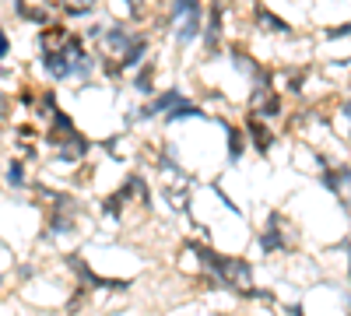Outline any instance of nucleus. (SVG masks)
Returning a JSON list of instances; mask_svg holds the SVG:
<instances>
[{
	"label": "nucleus",
	"mask_w": 351,
	"mask_h": 316,
	"mask_svg": "<svg viewBox=\"0 0 351 316\" xmlns=\"http://www.w3.org/2000/svg\"><path fill=\"white\" fill-rule=\"evenodd\" d=\"M246 130H250V137H253L256 151L267 155V148L274 145V137H271V130H267V127H263V117H256V112H253V117L246 120Z\"/></svg>",
	"instance_id": "f03ea898"
},
{
	"label": "nucleus",
	"mask_w": 351,
	"mask_h": 316,
	"mask_svg": "<svg viewBox=\"0 0 351 316\" xmlns=\"http://www.w3.org/2000/svg\"><path fill=\"white\" fill-rule=\"evenodd\" d=\"M204 42H208V49H218L221 42V4H211L208 25H204Z\"/></svg>",
	"instance_id": "423d86ee"
},
{
	"label": "nucleus",
	"mask_w": 351,
	"mask_h": 316,
	"mask_svg": "<svg viewBox=\"0 0 351 316\" xmlns=\"http://www.w3.org/2000/svg\"><path fill=\"white\" fill-rule=\"evenodd\" d=\"M88 141L81 137V134H74V130H67V137H64V148H60V158H67V162H77V158H84L88 155Z\"/></svg>",
	"instance_id": "20e7f679"
},
{
	"label": "nucleus",
	"mask_w": 351,
	"mask_h": 316,
	"mask_svg": "<svg viewBox=\"0 0 351 316\" xmlns=\"http://www.w3.org/2000/svg\"><path fill=\"white\" fill-rule=\"evenodd\" d=\"M256 21L263 25V28H274V36H291V25L288 21H281L274 11H267V8H256Z\"/></svg>",
	"instance_id": "9d476101"
},
{
	"label": "nucleus",
	"mask_w": 351,
	"mask_h": 316,
	"mask_svg": "<svg viewBox=\"0 0 351 316\" xmlns=\"http://www.w3.org/2000/svg\"><path fill=\"white\" fill-rule=\"evenodd\" d=\"M344 36H351V21L348 25H337V28H330V32H327V39H344Z\"/></svg>",
	"instance_id": "dca6fc26"
},
{
	"label": "nucleus",
	"mask_w": 351,
	"mask_h": 316,
	"mask_svg": "<svg viewBox=\"0 0 351 316\" xmlns=\"http://www.w3.org/2000/svg\"><path fill=\"white\" fill-rule=\"evenodd\" d=\"M180 99H183V88H165V92H162V95H158V99H155L148 109H144V117H148V120H152V117H162V112H169V109H172L176 102H180Z\"/></svg>",
	"instance_id": "39448f33"
},
{
	"label": "nucleus",
	"mask_w": 351,
	"mask_h": 316,
	"mask_svg": "<svg viewBox=\"0 0 351 316\" xmlns=\"http://www.w3.org/2000/svg\"><path fill=\"white\" fill-rule=\"evenodd\" d=\"M8 53H11V39H8L4 28H0V60H8Z\"/></svg>",
	"instance_id": "f3484780"
},
{
	"label": "nucleus",
	"mask_w": 351,
	"mask_h": 316,
	"mask_svg": "<svg viewBox=\"0 0 351 316\" xmlns=\"http://www.w3.org/2000/svg\"><path fill=\"white\" fill-rule=\"evenodd\" d=\"M4 109H8V102H4V95H0V120H4Z\"/></svg>",
	"instance_id": "a211bd4d"
},
{
	"label": "nucleus",
	"mask_w": 351,
	"mask_h": 316,
	"mask_svg": "<svg viewBox=\"0 0 351 316\" xmlns=\"http://www.w3.org/2000/svg\"><path fill=\"white\" fill-rule=\"evenodd\" d=\"M204 117V109L200 106H193V102H186V99H180L169 112H165V120L169 123H183V120H200Z\"/></svg>",
	"instance_id": "0eeeda50"
},
{
	"label": "nucleus",
	"mask_w": 351,
	"mask_h": 316,
	"mask_svg": "<svg viewBox=\"0 0 351 316\" xmlns=\"http://www.w3.org/2000/svg\"><path fill=\"white\" fill-rule=\"evenodd\" d=\"M152 77H155V64H144L141 71H137V77H134V88L141 92V95H152L155 88H152Z\"/></svg>",
	"instance_id": "ddd939ff"
},
{
	"label": "nucleus",
	"mask_w": 351,
	"mask_h": 316,
	"mask_svg": "<svg viewBox=\"0 0 351 316\" xmlns=\"http://www.w3.org/2000/svg\"><path fill=\"white\" fill-rule=\"evenodd\" d=\"M278 215H271V221H267V228H263V236H260V246H263V253H274V250H281L285 246V239H281V228H278Z\"/></svg>",
	"instance_id": "6e6552de"
},
{
	"label": "nucleus",
	"mask_w": 351,
	"mask_h": 316,
	"mask_svg": "<svg viewBox=\"0 0 351 316\" xmlns=\"http://www.w3.org/2000/svg\"><path fill=\"white\" fill-rule=\"evenodd\" d=\"M102 39H106V46H109V49L123 53V49H127V46H130L137 36H134V32H127V28H120V25H116V28H109V32H102Z\"/></svg>",
	"instance_id": "1a4fd4ad"
},
{
	"label": "nucleus",
	"mask_w": 351,
	"mask_h": 316,
	"mask_svg": "<svg viewBox=\"0 0 351 316\" xmlns=\"http://www.w3.org/2000/svg\"><path fill=\"white\" fill-rule=\"evenodd\" d=\"M200 36V14H190V18H183L180 21V28H176V42H193Z\"/></svg>",
	"instance_id": "9b49d317"
},
{
	"label": "nucleus",
	"mask_w": 351,
	"mask_h": 316,
	"mask_svg": "<svg viewBox=\"0 0 351 316\" xmlns=\"http://www.w3.org/2000/svg\"><path fill=\"white\" fill-rule=\"evenodd\" d=\"M8 183L11 186H25V165L21 162H11L8 165Z\"/></svg>",
	"instance_id": "2eb2a0df"
},
{
	"label": "nucleus",
	"mask_w": 351,
	"mask_h": 316,
	"mask_svg": "<svg viewBox=\"0 0 351 316\" xmlns=\"http://www.w3.org/2000/svg\"><path fill=\"white\" fill-rule=\"evenodd\" d=\"M190 14H200V0H176V4H172V18L176 21H183Z\"/></svg>",
	"instance_id": "4468645a"
},
{
	"label": "nucleus",
	"mask_w": 351,
	"mask_h": 316,
	"mask_svg": "<svg viewBox=\"0 0 351 316\" xmlns=\"http://www.w3.org/2000/svg\"><path fill=\"white\" fill-rule=\"evenodd\" d=\"M43 71L49 77H71V60L64 49H43Z\"/></svg>",
	"instance_id": "f257e3e1"
},
{
	"label": "nucleus",
	"mask_w": 351,
	"mask_h": 316,
	"mask_svg": "<svg viewBox=\"0 0 351 316\" xmlns=\"http://www.w3.org/2000/svg\"><path fill=\"white\" fill-rule=\"evenodd\" d=\"M246 151V134L228 127V162H239V155Z\"/></svg>",
	"instance_id": "f8f14e48"
},
{
	"label": "nucleus",
	"mask_w": 351,
	"mask_h": 316,
	"mask_svg": "<svg viewBox=\"0 0 351 316\" xmlns=\"http://www.w3.org/2000/svg\"><path fill=\"white\" fill-rule=\"evenodd\" d=\"M324 186L341 193L344 200H351V169H334V172H324Z\"/></svg>",
	"instance_id": "7ed1b4c3"
},
{
	"label": "nucleus",
	"mask_w": 351,
	"mask_h": 316,
	"mask_svg": "<svg viewBox=\"0 0 351 316\" xmlns=\"http://www.w3.org/2000/svg\"><path fill=\"white\" fill-rule=\"evenodd\" d=\"M344 117H348V127H351V106H344Z\"/></svg>",
	"instance_id": "6ab92c4d"
}]
</instances>
